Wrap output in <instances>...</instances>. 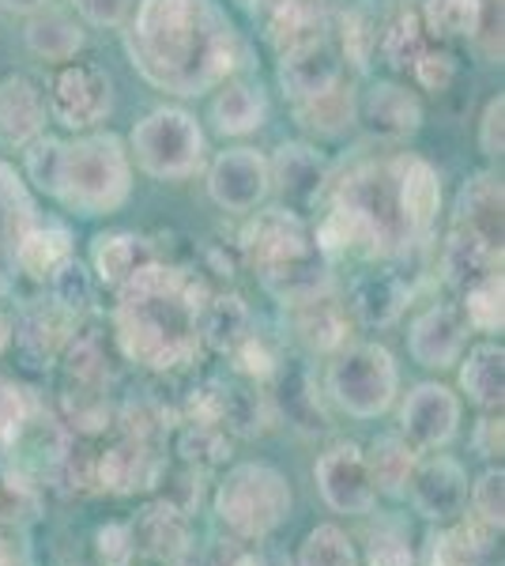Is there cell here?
Here are the masks:
<instances>
[{
    "label": "cell",
    "mask_w": 505,
    "mask_h": 566,
    "mask_svg": "<svg viewBox=\"0 0 505 566\" xmlns=\"http://www.w3.org/2000/svg\"><path fill=\"white\" fill-rule=\"evenodd\" d=\"M122 42L144 84L178 98L215 91L242 65V34L219 0H136Z\"/></svg>",
    "instance_id": "1"
},
{
    "label": "cell",
    "mask_w": 505,
    "mask_h": 566,
    "mask_svg": "<svg viewBox=\"0 0 505 566\" xmlns=\"http://www.w3.org/2000/svg\"><path fill=\"white\" fill-rule=\"evenodd\" d=\"M208 280L189 264L148 261L117 287L114 336L125 359L144 370H178L200 352V310Z\"/></svg>",
    "instance_id": "2"
},
{
    "label": "cell",
    "mask_w": 505,
    "mask_h": 566,
    "mask_svg": "<svg viewBox=\"0 0 505 566\" xmlns=\"http://www.w3.org/2000/svg\"><path fill=\"white\" fill-rule=\"evenodd\" d=\"M23 175L80 219L114 216L133 197V159L117 133L91 129L72 140L42 133L23 148Z\"/></svg>",
    "instance_id": "3"
},
{
    "label": "cell",
    "mask_w": 505,
    "mask_h": 566,
    "mask_svg": "<svg viewBox=\"0 0 505 566\" xmlns=\"http://www.w3.org/2000/svg\"><path fill=\"white\" fill-rule=\"evenodd\" d=\"M128 159L155 181H186L204 170L208 136L200 122L181 106H159L133 125L128 133Z\"/></svg>",
    "instance_id": "4"
},
{
    "label": "cell",
    "mask_w": 505,
    "mask_h": 566,
    "mask_svg": "<svg viewBox=\"0 0 505 566\" xmlns=\"http://www.w3.org/2000/svg\"><path fill=\"white\" fill-rule=\"evenodd\" d=\"M215 514L227 528H234L245 541H261L272 528L283 525L291 514V483L280 469L261 461L238 464L227 472L215 495Z\"/></svg>",
    "instance_id": "5"
},
{
    "label": "cell",
    "mask_w": 505,
    "mask_h": 566,
    "mask_svg": "<svg viewBox=\"0 0 505 566\" xmlns=\"http://www.w3.org/2000/svg\"><path fill=\"white\" fill-rule=\"evenodd\" d=\"M397 389L400 370L385 344H344L336 352V363L328 367V392L355 419H378L381 412H389Z\"/></svg>",
    "instance_id": "6"
},
{
    "label": "cell",
    "mask_w": 505,
    "mask_h": 566,
    "mask_svg": "<svg viewBox=\"0 0 505 566\" xmlns=\"http://www.w3.org/2000/svg\"><path fill=\"white\" fill-rule=\"evenodd\" d=\"M238 253L250 264L261 280L275 276V272L291 269V264L314 258L317 242H314V227L302 219V212L287 205H272L261 212H250L242 234H238Z\"/></svg>",
    "instance_id": "7"
},
{
    "label": "cell",
    "mask_w": 505,
    "mask_h": 566,
    "mask_svg": "<svg viewBox=\"0 0 505 566\" xmlns=\"http://www.w3.org/2000/svg\"><path fill=\"white\" fill-rule=\"evenodd\" d=\"M45 106L50 117L69 133H91L109 117L114 109V84H109L106 69L76 61L53 72L50 91H45Z\"/></svg>",
    "instance_id": "8"
},
{
    "label": "cell",
    "mask_w": 505,
    "mask_h": 566,
    "mask_svg": "<svg viewBox=\"0 0 505 566\" xmlns=\"http://www.w3.org/2000/svg\"><path fill=\"white\" fill-rule=\"evenodd\" d=\"M272 193V175H269V155L256 148H227L211 159L208 167V197L219 212L231 216H250L269 200Z\"/></svg>",
    "instance_id": "9"
},
{
    "label": "cell",
    "mask_w": 505,
    "mask_h": 566,
    "mask_svg": "<svg viewBox=\"0 0 505 566\" xmlns=\"http://www.w3.org/2000/svg\"><path fill=\"white\" fill-rule=\"evenodd\" d=\"M269 175L283 205L295 208V212H314L328 189V178H333V163L325 159L317 144L287 140L269 159Z\"/></svg>",
    "instance_id": "10"
},
{
    "label": "cell",
    "mask_w": 505,
    "mask_h": 566,
    "mask_svg": "<svg viewBox=\"0 0 505 566\" xmlns=\"http://www.w3.org/2000/svg\"><path fill=\"white\" fill-rule=\"evenodd\" d=\"M80 317L72 310H64L57 298H42V303L27 306L20 317H15L12 328V344L20 352L23 367L31 370H45L53 363H61V352L69 348V340L76 336Z\"/></svg>",
    "instance_id": "11"
},
{
    "label": "cell",
    "mask_w": 505,
    "mask_h": 566,
    "mask_svg": "<svg viewBox=\"0 0 505 566\" xmlns=\"http://www.w3.org/2000/svg\"><path fill=\"white\" fill-rule=\"evenodd\" d=\"M314 476L320 495L336 514H370L378 502L370 469H366V453L355 442H339L328 453H320Z\"/></svg>",
    "instance_id": "12"
},
{
    "label": "cell",
    "mask_w": 505,
    "mask_h": 566,
    "mask_svg": "<svg viewBox=\"0 0 505 566\" xmlns=\"http://www.w3.org/2000/svg\"><path fill=\"white\" fill-rule=\"evenodd\" d=\"M400 423L411 450H442V446L453 442L456 427H461V397L453 389L438 386V381H422L403 400Z\"/></svg>",
    "instance_id": "13"
},
{
    "label": "cell",
    "mask_w": 505,
    "mask_h": 566,
    "mask_svg": "<svg viewBox=\"0 0 505 566\" xmlns=\"http://www.w3.org/2000/svg\"><path fill=\"white\" fill-rule=\"evenodd\" d=\"M422 98L397 80H378L366 87V95H358V122L378 140H408L422 129Z\"/></svg>",
    "instance_id": "14"
},
{
    "label": "cell",
    "mask_w": 505,
    "mask_h": 566,
    "mask_svg": "<svg viewBox=\"0 0 505 566\" xmlns=\"http://www.w3.org/2000/svg\"><path fill=\"white\" fill-rule=\"evenodd\" d=\"M397 205L415 245L427 242L438 223V212H442V178H438L434 163L411 151L397 155Z\"/></svg>",
    "instance_id": "15"
},
{
    "label": "cell",
    "mask_w": 505,
    "mask_h": 566,
    "mask_svg": "<svg viewBox=\"0 0 505 566\" xmlns=\"http://www.w3.org/2000/svg\"><path fill=\"white\" fill-rule=\"evenodd\" d=\"M467 340V322L453 303H434L411 322L408 333V352L419 367L427 370H449L453 363H461Z\"/></svg>",
    "instance_id": "16"
},
{
    "label": "cell",
    "mask_w": 505,
    "mask_h": 566,
    "mask_svg": "<svg viewBox=\"0 0 505 566\" xmlns=\"http://www.w3.org/2000/svg\"><path fill=\"white\" fill-rule=\"evenodd\" d=\"M344 61H339V50L333 42V31L325 39H314L306 45H295V50L280 53V87L287 95V103H302V98H314L325 87H333L339 76H344Z\"/></svg>",
    "instance_id": "17"
},
{
    "label": "cell",
    "mask_w": 505,
    "mask_h": 566,
    "mask_svg": "<svg viewBox=\"0 0 505 566\" xmlns=\"http://www.w3.org/2000/svg\"><path fill=\"white\" fill-rule=\"evenodd\" d=\"M45 122H50L45 91L31 76L12 72L0 80V148L23 151L45 133Z\"/></svg>",
    "instance_id": "18"
},
{
    "label": "cell",
    "mask_w": 505,
    "mask_h": 566,
    "mask_svg": "<svg viewBox=\"0 0 505 566\" xmlns=\"http://www.w3.org/2000/svg\"><path fill=\"white\" fill-rule=\"evenodd\" d=\"M408 488L415 510L430 522H456L467 506V472L453 458H430L415 464Z\"/></svg>",
    "instance_id": "19"
},
{
    "label": "cell",
    "mask_w": 505,
    "mask_h": 566,
    "mask_svg": "<svg viewBox=\"0 0 505 566\" xmlns=\"http://www.w3.org/2000/svg\"><path fill=\"white\" fill-rule=\"evenodd\" d=\"M39 223V208L27 189V181L15 175L12 163L0 159V295L12 287L15 272V250H20L23 234Z\"/></svg>",
    "instance_id": "20"
},
{
    "label": "cell",
    "mask_w": 505,
    "mask_h": 566,
    "mask_svg": "<svg viewBox=\"0 0 505 566\" xmlns=\"http://www.w3.org/2000/svg\"><path fill=\"white\" fill-rule=\"evenodd\" d=\"M408 303H411V283L392 269L355 276L351 295H347V310H351L355 322L366 328L397 325L403 317V310H408Z\"/></svg>",
    "instance_id": "21"
},
{
    "label": "cell",
    "mask_w": 505,
    "mask_h": 566,
    "mask_svg": "<svg viewBox=\"0 0 505 566\" xmlns=\"http://www.w3.org/2000/svg\"><path fill=\"white\" fill-rule=\"evenodd\" d=\"M291 114H295L302 133L317 136V140H339V136H347L358 125V91L344 72L320 95L291 103Z\"/></svg>",
    "instance_id": "22"
},
{
    "label": "cell",
    "mask_w": 505,
    "mask_h": 566,
    "mask_svg": "<svg viewBox=\"0 0 505 566\" xmlns=\"http://www.w3.org/2000/svg\"><path fill=\"white\" fill-rule=\"evenodd\" d=\"M162 480V458L155 446L125 438L114 450H106L95 461V483L114 495H128V491H148Z\"/></svg>",
    "instance_id": "23"
},
{
    "label": "cell",
    "mask_w": 505,
    "mask_h": 566,
    "mask_svg": "<svg viewBox=\"0 0 505 566\" xmlns=\"http://www.w3.org/2000/svg\"><path fill=\"white\" fill-rule=\"evenodd\" d=\"M133 528V544L140 547L144 555H151V559L159 563H181L189 552V522L186 514H181L178 506H170V502H151V506L140 510V517H136Z\"/></svg>",
    "instance_id": "24"
},
{
    "label": "cell",
    "mask_w": 505,
    "mask_h": 566,
    "mask_svg": "<svg viewBox=\"0 0 505 566\" xmlns=\"http://www.w3.org/2000/svg\"><path fill=\"white\" fill-rule=\"evenodd\" d=\"M155 258H159L155 242L136 231H106L95 234V242H91V269L106 287H122L133 272H140Z\"/></svg>",
    "instance_id": "25"
},
{
    "label": "cell",
    "mask_w": 505,
    "mask_h": 566,
    "mask_svg": "<svg viewBox=\"0 0 505 566\" xmlns=\"http://www.w3.org/2000/svg\"><path fill=\"white\" fill-rule=\"evenodd\" d=\"M422 45H427V31H422L415 0H385L378 20V53L385 65L397 72L411 69Z\"/></svg>",
    "instance_id": "26"
},
{
    "label": "cell",
    "mask_w": 505,
    "mask_h": 566,
    "mask_svg": "<svg viewBox=\"0 0 505 566\" xmlns=\"http://www.w3.org/2000/svg\"><path fill=\"white\" fill-rule=\"evenodd\" d=\"M23 42H27V50H31L34 57L45 61V65H64V61H72L80 50H84L87 34H84V23L72 20L69 12L42 8V12L27 15Z\"/></svg>",
    "instance_id": "27"
},
{
    "label": "cell",
    "mask_w": 505,
    "mask_h": 566,
    "mask_svg": "<svg viewBox=\"0 0 505 566\" xmlns=\"http://www.w3.org/2000/svg\"><path fill=\"white\" fill-rule=\"evenodd\" d=\"M208 122L219 136H250L269 122V98L261 84H219V95L208 106Z\"/></svg>",
    "instance_id": "28"
},
{
    "label": "cell",
    "mask_w": 505,
    "mask_h": 566,
    "mask_svg": "<svg viewBox=\"0 0 505 566\" xmlns=\"http://www.w3.org/2000/svg\"><path fill=\"white\" fill-rule=\"evenodd\" d=\"M287 322L295 328V340L306 344L309 352H339L347 344V310L336 303L333 295H320V298H309V303H298V306H287Z\"/></svg>",
    "instance_id": "29"
},
{
    "label": "cell",
    "mask_w": 505,
    "mask_h": 566,
    "mask_svg": "<svg viewBox=\"0 0 505 566\" xmlns=\"http://www.w3.org/2000/svg\"><path fill=\"white\" fill-rule=\"evenodd\" d=\"M494 269H502V245L483 239V234H475V231H467L461 223H453V231H449V239L442 245L445 283L467 287V283H475Z\"/></svg>",
    "instance_id": "30"
},
{
    "label": "cell",
    "mask_w": 505,
    "mask_h": 566,
    "mask_svg": "<svg viewBox=\"0 0 505 566\" xmlns=\"http://www.w3.org/2000/svg\"><path fill=\"white\" fill-rule=\"evenodd\" d=\"M502 178L494 170H480L461 186L453 208V223L467 227V231L483 234V239L502 245Z\"/></svg>",
    "instance_id": "31"
},
{
    "label": "cell",
    "mask_w": 505,
    "mask_h": 566,
    "mask_svg": "<svg viewBox=\"0 0 505 566\" xmlns=\"http://www.w3.org/2000/svg\"><path fill=\"white\" fill-rule=\"evenodd\" d=\"M72 258H76V242H72L69 227L42 223L39 219V223L23 234L20 250H15V272H23V276H31L39 283H50Z\"/></svg>",
    "instance_id": "32"
},
{
    "label": "cell",
    "mask_w": 505,
    "mask_h": 566,
    "mask_svg": "<svg viewBox=\"0 0 505 566\" xmlns=\"http://www.w3.org/2000/svg\"><path fill=\"white\" fill-rule=\"evenodd\" d=\"M253 333V310L234 291H211L204 310H200V344L231 355L245 336Z\"/></svg>",
    "instance_id": "33"
},
{
    "label": "cell",
    "mask_w": 505,
    "mask_h": 566,
    "mask_svg": "<svg viewBox=\"0 0 505 566\" xmlns=\"http://www.w3.org/2000/svg\"><path fill=\"white\" fill-rule=\"evenodd\" d=\"M275 378V392H272V405L280 408L283 419L298 427V431H325L328 419L320 412V400L314 389V378L302 363H280V370L272 374Z\"/></svg>",
    "instance_id": "34"
},
{
    "label": "cell",
    "mask_w": 505,
    "mask_h": 566,
    "mask_svg": "<svg viewBox=\"0 0 505 566\" xmlns=\"http://www.w3.org/2000/svg\"><path fill=\"white\" fill-rule=\"evenodd\" d=\"M461 389L483 412L502 408L505 397V352L502 344H475L461 367Z\"/></svg>",
    "instance_id": "35"
},
{
    "label": "cell",
    "mask_w": 505,
    "mask_h": 566,
    "mask_svg": "<svg viewBox=\"0 0 505 566\" xmlns=\"http://www.w3.org/2000/svg\"><path fill=\"white\" fill-rule=\"evenodd\" d=\"M419 20L438 42H467L480 34L483 0H419Z\"/></svg>",
    "instance_id": "36"
},
{
    "label": "cell",
    "mask_w": 505,
    "mask_h": 566,
    "mask_svg": "<svg viewBox=\"0 0 505 566\" xmlns=\"http://www.w3.org/2000/svg\"><path fill=\"white\" fill-rule=\"evenodd\" d=\"M69 389H109V355L98 333H76L61 352Z\"/></svg>",
    "instance_id": "37"
},
{
    "label": "cell",
    "mask_w": 505,
    "mask_h": 566,
    "mask_svg": "<svg viewBox=\"0 0 505 566\" xmlns=\"http://www.w3.org/2000/svg\"><path fill=\"white\" fill-rule=\"evenodd\" d=\"M366 469H370L374 491H385V495H403L408 491V480L415 472V453H411L408 438L397 434H381L374 442L370 458H366Z\"/></svg>",
    "instance_id": "38"
},
{
    "label": "cell",
    "mask_w": 505,
    "mask_h": 566,
    "mask_svg": "<svg viewBox=\"0 0 505 566\" xmlns=\"http://www.w3.org/2000/svg\"><path fill=\"white\" fill-rule=\"evenodd\" d=\"M339 57L347 61L355 72H366L378 53V15L366 4H351L347 12H339Z\"/></svg>",
    "instance_id": "39"
},
{
    "label": "cell",
    "mask_w": 505,
    "mask_h": 566,
    "mask_svg": "<svg viewBox=\"0 0 505 566\" xmlns=\"http://www.w3.org/2000/svg\"><path fill=\"white\" fill-rule=\"evenodd\" d=\"M505 287H502V269L486 272L475 283L464 287V322L480 333H502V322H505Z\"/></svg>",
    "instance_id": "40"
},
{
    "label": "cell",
    "mask_w": 505,
    "mask_h": 566,
    "mask_svg": "<svg viewBox=\"0 0 505 566\" xmlns=\"http://www.w3.org/2000/svg\"><path fill=\"white\" fill-rule=\"evenodd\" d=\"M275 408L264 392L245 389V386H227L223 397V431H234L242 438H253L264 431V423H272Z\"/></svg>",
    "instance_id": "41"
},
{
    "label": "cell",
    "mask_w": 505,
    "mask_h": 566,
    "mask_svg": "<svg viewBox=\"0 0 505 566\" xmlns=\"http://www.w3.org/2000/svg\"><path fill=\"white\" fill-rule=\"evenodd\" d=\"M178 453L192 469H215L231 461V438L215 423H186L178 434Z\"/></svg>",
    "instance_id": "42"
},
{
    "label": "cell",
    "mask_w": 505,
    "mask_h": 566,
    "mask_svg": "<svg viewBox=\"0 0 505 566\" xmlns=\"http://www.w3.org/2000/svg\"><path fill=\"white\" fill-rule=\"evenodd\" d=\"M486 544L475 525H453L430 536V566H483Z\"/></svg>",
    "instance_id": "43"
},
{
    "label": "cell",
    "mask_w": 505,
    "mask_h": 566,
    "mask_svg": "<svg viewBox=\"0 0 505 566\" xmlns=\"http://www.w3.org/2000/svg\"><path fill=\"white\" fill-rule=\"evenodd\" d=\"M39 517V488L27 480V472H0V522L27 525Z\"/></svg>",
    "instance_id": "44"
},
{
    "label": "cell",
    "mask_w": 505,
    "mask_h": 566,
    "mask_svg": "<svg viewBox=\"0 0 505 566\" xmlns=\"http://www.w3.org/2000/svg\"><path fill=\"white\" fill-rule=\"evenodd\" d=\"M298 566H358L351 544L336 525H320L306 536L298 552Z\"/></svg>",
    "instance_id": "45"
},
{
    "label": "cell",
    "mask_w": 505,
    "mask_h": 566,
    "mask_svg": "<svg viewBox=\"0 0 505 566\" xmlns=\"http://www.w3.org/2000/svg\"><path fill=\"white\" fill-rule=\"evenodd\" d=\"M64 416L76 431H103L109 427V389H69L64 392Z\"/></svg>",
    "instance_id": "46"
},
{
    "label": "cell",
    "mask_w": 505,
    "mask_h": 566,
    "mask_svg": "<svg viewBox=\"0 0 505 566\" xmlns=\"http://www.w3.org/2000/svg\"><path fill=\"white\" fill-rule=\"evenodd\" d=\"M411 76H415V84L422 91L442 95L456 80V57L449 50H442V45H422V53L411 61Z\"/></svg>",
    "instance_id": "47"
},
{
    "label": "cell",
    "mask_w": 505,
    "mask_h": 566,
    "mask_svg": "<svg viewBox=\"0 0 505 566\" xmlns=\"http://www.w3.org/2000/svg\"><path fill=\"white\" fill-rule=\"evenodd\" d=\"M122 427H125V438L155 446L170 431V419L162 412V405H155V400H128L122 408Z\"/></svg>",
    "instance_id": "48"
},
{
    "label": "cell",
    "mask_w": 505,
    "mask_h": 566,
    "mask_svg": "<svg viewBox=\"0 0 505 566\" xmlns=\"http://www.w3.org/2000/svg\"><path fill=\"white\" fill-rule=\"evenodd\" d=\"M31 412H34V400L27 397V389L0 378V442L12 446L27 427V419H31Z\"/></svg>",
    "instance_id": "49"
},
{
    "label": "cell",
    "mask_w": 505,
    "mask_h": 566,
    "mask_svg": "<svg viewBox=\"0 0 505 566\" xmlns=\"http://www.w3.org/2000/svg\"><path fill=\"white\" fill-rule=\"evenodd\" d=\"M50 295L57 298V303L64 310H72V314H84L87 303H91V276H87V269L80 264L76 258H72L64 269L57 272V276L50 280Z\"/></svg>",
    "instance_id": "50"
},
{
    "label": "cell",
    "mask_w": 505,
    "mask_h": 566,
    "mask_svg": "<svg viewBox=\"0 0 505 566\" xmlns=\"http://www.w3.org/2000/svg\"><path fill=\"white\" fill-rule=\"evenodd\" d=\"M472 506L486 528H502L505 522V472L486 469L472 491Z\"/></svg>",
    "instance_id": "51"
},
{
    "label": "cell",
    "mask_w": 505,
    "mask_h": 566,
    "mask_svg": "<svg viewBox=\"0 0 505 566\" xmlns=\"http://www.w3.org/2000/svg\"><path fill=\"white\" fill-rule=\"evenodd\" d=\"M231 355H234V367L242 370L245 378H256V381L272 378V374L280 370V363H283L280 355L272 352V344L264 340V336L256 333V328H253L250 336H245L242 344H238V348H234Z\"/></svg>",
    "instance_id": "52"
},
{
    "label": "cell",
    "mask_w": 505,
    "mask_h": 566,
    "mask_svg": "<svg viewBox=\"0 0 505 566\" xmlns=\"http://www.w3.org/2000/svg\"><path fill=\"white\" fill-rule=\"evenodd\" d=\"M76 15L91 27H103V31H117L133 15L136 0H72Z\"/></svg>",
    "instance_id": "53"
},
{
    "label": "cell",
    "mask_w": 505,
    "mask_h": 566,
    "mask_svg": "<svg viewBox=\"0 0 505 566\" xmlns=\"http://www.w3.org/2000/svg\"><path fill=\"white\" fill-rule=\"evenodd\" d=\"M480 151L486 159H502L505 151V95H494L480 117Z\"/></svg>",
    "instance_id": "54"
},
{
    "label": "cell",
    "mask_w": 505,
    "mask_h": 566,
    "mask_svg": "<svg viewBox=\"0 0 505 566\" xmlns=\"http://www.w3.org/2000/svg\"><path fill=\"white\" fill-rule=\"evenodd\" d=\"M95 544H98V555H103L106 566H128V563H133V555H136L133 528H128V525H106V528H98Z\"/></svg>",
    "instance_id": "55"
},
{
    "label": "cell",
    "mask_w": 505,
    "mask_h": 566,
    "mask_svg": "<svg viewBox=\"0 0 505 566\" xmlns=\"http://www.w3.org/2000/svg\"><path fill=\"white\" fill-rule=\"evenodd\" d=\"M366 563L370 566H415V555H411V547L400 533H378L370 541Z\"/></svg>",
    "instance_id": "56"
},
{
    "label": "cell",
    "mask_w": 505,
    "mask_h": 566,
    "mask_svg": "<svg viewBox=\"0 0 505 566\" xmlns=\"http://www.w3.org/2000/svg\"><path fill=\"white\" fill-rule=\"evenodd\" d=\"M162 502H170V506H178L181 514H189L192 506L200 502V472L186 464V469L173 476L170 491H162Z\"/></svg>",
    "instance_id": "57"
},
{
    "label": "cell",
    "mask_w": 505,
    "mask_h": 566,
    "mask_svg": "<svg viewBox=\"0 0 505 566\" xmlns=\"http://www.w3.org/2000/svg\"><path fill=\"white\" fill-rule=\"evenodd\" d=\"M475 450L483 453V458H498L502 453V416H486L480 423V431H475Z\"/></svg>",
    "instance_id": "58"
},
{
    "label": "cell",
    "mask_w": 505,
    "mask_h": 566,
    "mask_svg": "<svg viewBox=\"0 0 505 566\" xmlns=\"http://www.w3.org/2000/svg\"><path fill=\"white\" fill-rule=\"evenodd\" d=\"M0 8L12 15H34L42 8H50V0H0Z\"/></svg>",
    "instance_id": "59"
},
{
    "label": "cell",
    "mask_w": 505,
    "mask_h": 566,
    "mask_svg": "<svg viewBox=\"0 0 505 566\" xmlns=\"http://www.w3.org/2000/svg\"><path fill=\"white\" fill-rule=\"evenodd\" d=\"M12 328H15V317L8 310H0V355L12 348Z\"/></svg>",
    "instance_id": "60"
},
{
    "label": "cell",
    "mask_w": 505,
    "mask_h": 566,
    "mask_svg": "<svg viewBox=\"0 0 505 566\" xmlns=\"http://www.w3.org/2000/svg\"><path fill=\"white\" fill-rule=\"evenodd\" d=\"M231 566H264V563L256 559V555H238V559H234Z\"/></svg>",
    "instance_id": "61"
}]
</instances>
